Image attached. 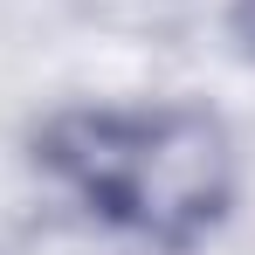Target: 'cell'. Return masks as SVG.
Returning a JSON list of instances; mask_svg holds the SVG:
<instances>
[{
  "mask_svg": "<svg viewBox=\"0 0 255 255\" xmlns=\"http://www.w3.org/2000/svg\"><path fill=\"white\" fill-rule=\"evenodd\" d=\"M55 159L111 214L152 235L200 228L228 193V152L207 118H76Z\"/></svg>",
  "mask_w": 255,
  "mask_h": 255,
  "instance_id": "cell-1",
  "label": "cell"
},
{
  "mask_svg": "<svg viewBox=\"0 0 255 255\" xmlns=\"http://www.w3.org/2000/svg\"><path fill=\"white\" fill-rule=\"evenodd\" d=\"M242 28H249V35H255V0H242Z\"/></svg>",
  "mask_w": 255,
  "mask_h": 255,
  "instance_id": "cell-2",
  "label": "cell"
}]
</instances>
